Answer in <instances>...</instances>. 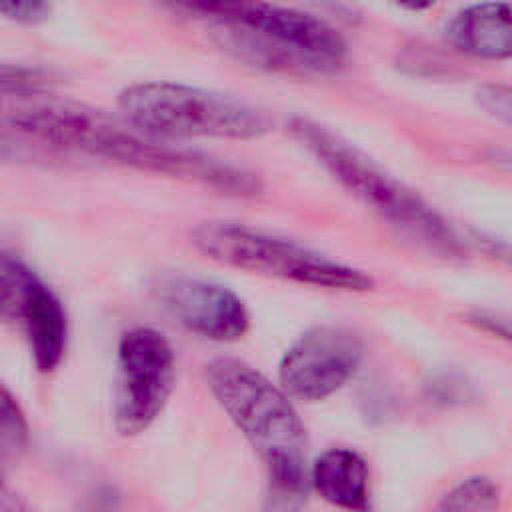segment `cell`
I'll return each mask as SVG.
<instances>
[{
  "instance_id": "6da1fadb",
  "label": "cell",
  "mask_w": 512,
  "mask_h": 512,
  "mask_svg": "<svg viewBox=\"0 0 512 512\" xmlns=\"http://www.w3.org/2000/svg\"><path fill=\"white\" fill-rule=\"evenodd\" d=\"M38 98H18L22 102L2 120L50 152H78L228 196H254L262 190L258 176L246 168L174 146L86 104Z\"/></svg>"
},
{
  "instance_id": "7a4b0ae2",
  "label": "cell",
  "mask_w": 512,
  "mask_h": 512,
  "mask_svg": "<svg viewBox=\"0 0 512 512\" xmlns=\"http://www.w3.org/2000/svg\"><path fill=\"white\" fill-rule=\"evenodd\" d=\"M214 24L218 44L240 60L290 74H330L346 42L328 22L266 0H176Z\"/></svg>"
},
{
  "instance_id": "3957f363",
  "label": "cell",
  "mask_w": 512,
  "mask_h": 512,
  "mask_svg": "<svg viewBox=\"0 0 512 512\" xmlns=\"http://www.w3.org/2000/svg\"><path fill=\"white\" fill-rule=\"evenodd\" d=\"M208 390L262 460L282 494H302L308 484L306 430L282 386L238 358H214L204 368Z\"/></svg>"
},
{
  "instance_id": "277c9868",
  "label": "cell",
  "mask_w": 512,
  "mask_h": 512,
  "mask_svg": "<svg viewBox=\"0 0 512 512\" xmlns=\"http://www.w3.org/2000/svg\"><path fill=\"white\" fill-rule=\"evenodd\" d=\"M292 136L356 200L446 258H462L464 248L444 220L416 190L384 170L356 146L308 118L290 122Z\"/></svg>"
},
{
  "instance_id": "5b68a950",
  "label": "cell",
  "mask_w": 512,
  "mask_h": 512,
  "mask_svg": "<svg viewBox=\"0 0 512 512\" xmlns=\"http://www.w3.org/2000/svg\"><path fill=\"white\" fill-rule=\"evenodd\" d=\"M118 108L128 124L162 140H252L270 126L262 112L232 96L168 80L126 86Z\"/></svg>"
},
{
  "instance_id": "8992f818",
  "label": "cell",
  "mask_w": 512,
  "mask_h": 512,
  "mask_svg": "<svg viewBox=\"0 0 512 512\" xmlns=\"http://www.w3.org/2000/svg\"><path fill=\"white\" fill-rule=\"evenodd\" d=\"M192 244L214 262L252 274L340 292L374 288V278L364 270L242 222H202L192 232Z\"/></svg>"
},
{
  "instance_id": "52a82bcc",
  "label": "cell",
  "mask_w": 512,
  "mask_h": 512,
  "mask_svg": "<svg viewBox=\"0 0 512 512\" xmlns=\"http://www.w3.org/2000/svg\"><path fill=\"white\" fill-rule=\"evenodd\" d=\"M176 384V354L152 326H134L118 340L114 426L122 436L146 432L166 408Z\"/></svg>"
},
{
  "instance_id": "ba28073f",
  "label": "cell",
  "mask_w": 512,
  "mask_h": 512,
  "mask_svg": "<svg viewBox=\"0 0 512 512\" xmlns=\"http://www.w3.org/2000/svg\"><path fill=\"white\" fill-rule=\"evenodd\" d=\"M362 356L364 342L352 328L314 326L284 352L278 368L280 386L298 400H324L354 376Z\"/></svg>"
},
{
  "instance_id": "9c48e42d",
  "label": "cell",
  "mask_w": 512,
  "mask_h": 512,
  "mask_svg": "<svg viewBox=\"0 0 512 512\" xmlns=\"http://www.w3.org/2000/svg\"><path fill=\"white\" fill-rule=\"evenodd\" d=\"M160 306L188 332L216 342L242 338L250 328L244 300L230 288L194 278L166 276L154 286Z\"/></svg>"
},
{
  "instance_id": "30bf717a",
  "label": "cell",
  "mask_w": 512,
  "mask_h": 512,
  "mask_svg": "<svg viewBox=\"0 0 512 512\" xmlns=\"http://www.w3.org/2000/svg\"><path fill=\"white\" fill-rule=\"evenodd\" d=\"M446 40L462 54L506 60L512 54L510 4L506 0H490L460 10L446 26Z\"/></svg>"
},
{
  "instance_id": "8fae6325",
  "label": "cell",
  "mask_w": 512,
  "mask_h": 512,
  "mask_svg": "<svg viewBox=\"0 0 512 512\" xmlns=\"http://www.w3.org/2000/svg\"><path fill=\"white\" fill-rule=\"evenodd\" d=\"M308 480L332 506L360 512L370 508V470L366 460L350 448L322 452L312 464Z\"/></svg>"
},
{
  "instance_id": "7c38bea8",
  "label": "cell",
  "mask_w": 512,
  "mask_h": 512,
  "mask_svg": "<svg viewBox=\"0 0 512 512\" xmlns=\"http://www.w3.org/2000/svg\"><path fill=\"white\" fill-rule=\"evenodd\" d=\"M20 328L26 336L36 370L42 374L54 372L66 354L68 316L64 304L50 286L38 298Z\"/></svg>"
},
{
  "instance_id": "4fadbf2b",
  "label": "cell",
  "mask_w": 512,
  "mask_h": 512,
  "mask_svg": "<svg viewBox=\"0 0 512 512\" xmlns=\"http://www.w3.org/2000/svg\"><path fill=\"white\" fill-rule=\"evenodd\" d=\"M48 284L20 258L0 252V320L22 322Z\"/></svg>"
},
{
  "instance_id": "5bb4252c",
  "label": "cell",
  "mask_w": 512,
  "mask_h": 512,
  "mask_svg": "<svg viewBox=\"0 0 512 512\" xmlns=\"http://www.w3.org/2000/svg\"><path fill=\"white\" fill-rule=\"evenodd\" d=\"M30 426L14 392L0 380V456H18L28 446Z\"/></svg>"
},
{
  "instance_id": "9a60e30c",
  "label": "cell",
  "mask_w": 512,
  "mask_h": 512,
  "mask_svg": "<svg viewBox=\"0 0 512 512\" xmlns=\"http://www.w3.org/2000/svg\"><path fill=\"white\" fill-rule=\"evenodd\" d=\"M500 502V488L486 476H470L452 486L438 502L440 510H494Z\"/></svg>"
},
{
  "instance_id": "2e32d148",
  "label": "cell",
  "mask_w": 512,
  "mask_h": 512,
  "mask_svg": "<svg viewBox=\"0 0 512 512\" xmlns=\"http://www.w3.org/2000/svg\"><path fill=\"white\" fill-rule=\"evenodd\" d=\"M52 78L40 68L0 60V96L32 98L50 92Z\"/></svg>"
},
{
  "instance_id": "e0dca14e",
  "label": "cell",
  "mask_w": 512,
  "mask_h": 512,
  "mask_svg": "<svg viewBox=\"0 0 512 512\" xmlns=\"http://www.w3.org/2000/svg\"><path fill=\"white\" fill-rule=\"evenodd\" d=\"M0 14L18 22H36L46 14L44 0H0Z\"/></svg>"
},
{
  "instance_id": "ac0fdd59",
  "label": "cell",
  "mask_w": 512,
  "mask_h": 512,
  "mask_svg": "<svg viewBox=\"0 0 512 512\" xmlns=\"http://www.w3.org/2000/svg\"><path fill=\"white\" fill-rule=\"evenodd\" d=\"M482 106L496 118L508 122L510 120V92L504 86H488L482 96Z\"/></svg>"
},
{
  "instance_id": "d6986e66",
  "label": "cell",
  "mask_w": 512,
  "mask_h": 512,
  "mask_svg": "<svg viewBox=\"0 0 512 512\" xmlns=\"http://www.w3.org/2000/svg\"><path fill=\"white\" fill-rule=\"evenodd\" d=\"M26 502L22 500V496L6 482V478L0 474V510H24Z\"/></svg>"
},
{
  "instance_id": "ffe728a7",
  "label": "cell",
  "mask_w": 512,
  "mask_h": 512,
  "mask_svg": "<svg viewBox=\"0 0 512 512\" xmlns=\"http://www.w3.org/2000/svg\"><path fill=\"white\" fill-rule=\"evenodd\" d=\"M468 318H470V322H474L478 328H482V330H484V326H486V324H490V326H492V328H490V332H492V334L502 336V338H508V326H498V316L476 310V312H472Z\"/></svg>"
},
{
  "instance_id": "44dd1931",
  "label": "cell",
  "mask_w": 512,
  "mask_h": 512,
  "mask_svg": "<svg viewBox=\"0 0 512 512\" xmlns=\"http://www.w3.org/2000/svg\"><path fill=\"white\" fill-rule=\"evenodd\" d=\"M398 6H402L404 10H410V12H422V10H428L432 8L438 0H394Z\"/></svg>"
}]
</instances>
